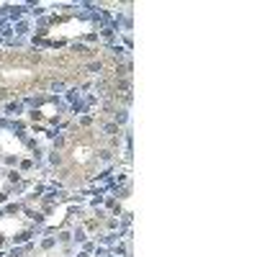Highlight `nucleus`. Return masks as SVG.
<instances>
[{
    "label": "nucleus",
    "mask_w": 257,
    "mask_h": 257,
    "mask_svg": "<svg viewBox=\"0 0 257 257\" xmlns=\"http://www.w3.org/2000/svg\"><path fill=\"white\" fill-rule=\"evenodd\" d=\"M116 121H118V123H123V121H126V111H121V113L116 116Z\"/></svg>",
    "instance_id": "1"
},
{
    "label": "nucleus",
    "mask_w": 257,
    "mask_h": 257,
    "mask_svg": "<svg viewBox=\"0 0 257 257\" xmlns=\"http://www.w3.org/2000/svg\"><path fill=\"white\" fill-rule=\"evenodd\" d=\"M90 72H100V62H93V64H90Z\"/></svg>",
    "instance_id": "2"
},
{
    "label": "nucleus",
    "mask_w": 257,
    "mask_h": 257,
    "mask_svg": "<svg viewBox=\"0 0 257 257\" xmlns=\"http://www.w3.org/2000/svg\"><path fill=\"white\" fill-rule=\"evenodd\" d=\"M3 242H5V237H3V234H0V244H3Z\"/></svg>",
    "instance_id": "3"
}]
</instances>
